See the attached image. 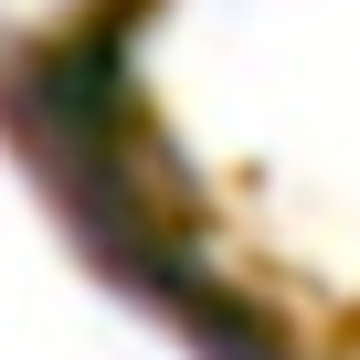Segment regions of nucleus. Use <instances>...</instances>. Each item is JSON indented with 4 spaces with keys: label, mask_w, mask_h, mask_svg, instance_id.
<instances>
[{
    "label": "nucleus",
    "mask_w": 360,
    "mask_h": 360,
    "mask_svg": "<svg viewBox=\"0 0 360 360\" xmlns=\"http://www.w3.org/2000/svg\"><path fill=\"white\" fill-rule=\"evenodd\" d=\"M11 127H22L32 169L53 180L75 244H85L138 307H159L202 360H276V349L255 339V318L191 265V244H180L159 180H148V159H138V127H127L117 53H106V43H64V53H43V64L22 75V96H11Z\"/></svg>",
    "instance_id": "f257e3e1"
}]
</instances>
